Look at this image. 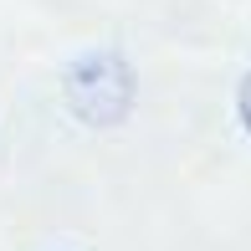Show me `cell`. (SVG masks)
Segmentation results:
<instances>
[{"mask_svg":"<svg viewBox=\"0 0 251 251\" xmlns=\"http://www.w3.org/2000/svg\"><path fill=\"white\" fill-rule=\"evenodd\" d=\"M62 98H67V113L77 123H87V128H118L133 113L139 77H133L128 56L118 47H93L62 72Z\"/></svg>","mask_w":251,"mask_h":251,"instance_id":"1","label":"cell"},{"mask_svg":"<svg viewBox=\"0 0 251 251\" xmlns=\"http://www.w3.org/2000/svg\"><path fill=\"white\" fill-rule=\"evenodd\" d=\"M236 118H241V128L251 133V72L241 77V87H236Z\"/></svg>","mask_w":251,"mask_h":251,"instance_id":"2","label":"cell"}]
</instances>
